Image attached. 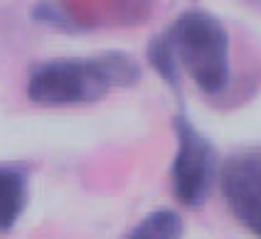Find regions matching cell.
I'll return each mask as SVG.
<instances>
[{
    "mask_svg": "<svg viewBox=\"0 0 261 239\" xmlns=\"http://www.w3.org/2000/svg\"><path fill=\"white\" fill-rule=\"evenodd\" d=\"M148 60L170 87L180 84V72L185 69L202 94L217 96L229 87L232 74L229 32L219 17L192 8L150 40Z\"/></svg>",
    "mask_w": 261,
    "mask_h": 239,
    "instance_id": "1",
    "label": "cell"
},
{
    "mask_svg": "<svg viewBox=\"0 0 261 239\" xmlns=\"http://www.w3.org/2000/svg\"><path fill=\"white\" fill-rule=\"evenodd\" d=\"M141 67L123 52H101L96 57H57L30 67L28 99L42 106L94 104L111 89L133 87Z\"/></svg>",
    "mask_w": 261,
    "mask_h": 239,
    "instance_id": "2",
    "label": "cell"
},
{
    "mask_svg": "<svg viewBox=\"0 0 261 239\" xmlns=\"http://www.w3.org/2000/svg\"><path fill=\"white\" fill-rule=\"evenodd\" d=\"M177 150L173 158V193L188 207H202L217 178V153L197 126L182 114L173 119Z\"/></svg>",
    "mask_w": 261,
    "mask_h": 239,
    "instance_id": "3",
    "label": "cell"
},
{
    "mask_svg": "<svg viewBox=\"0 0 261 239\" xmlns=\"http://www.w3.org/2000/svg\"><path fill=\"white\" fill-rule=\"evenodd\" d=\"M227 207L261 239V148L239 150L219 170Z\"/></svg>",
    "mask_w": 261,
    "mask_h": 239,
    "instance_id": "4",
    "label": "cell"
},
{
    "mask_svg": "<svg viewBox=\"0 0 261 239\" xmlns=\"http://www.w3.org/2000/svg\"><path fill=\"white\" fill-rule=\"evenodd\" d=\"M30 168L25 163H0V232L13 229L28 205Z\"/></svg>",
    "mask_w": 261,
    "mask_h": 239,
    "instance_id": "5",
    "label": "cell"
},
{
    "mask_svg": "<svg viewBox=\"0 0 261 239\" xmlns=\"http://www.w3.org/2000/svg\"><path fill=\"white\" fill-rule=\"evenodd\" d=\"M185 224L175 209H155L145 215L123 239H182Z\"/></svg>",
    "mask_w": 261,
    "mask_h": 239,
    "instance_id": "6",
    "label": "cell"
}]
</instances>
